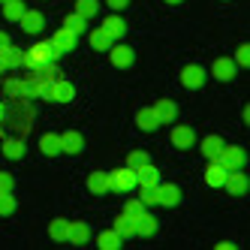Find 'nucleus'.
<instances>
[{"label":"nucleus","instance_id":"nucleus-1","mask_svg":"<svg viewBox=\"0 0 250 250\" xmlns=\"http://www.w3.org/2000/svg\"><path fill=\"white\" fill-rule=\"evenodd\" d=\"M58 58H61V51L51 45L48 40H45V42H33V45L24 51L21 66H24V69H33V66H40V63H45V61H58Z\"/></svg>","mask_w":250,"mask_h":250},{"label":"nucleus","instance_id":"nucleus-2","mask_svg":"<svg viewBox=\"0 0 250 250\" xmlns=\"http://www.w3.org/2000/svg\"><path fill=\"white\" fill-rule=\"evenodd\" d=\"M133 187H136V169L124 166V169L109 172V190H115V193H130Z\"/></svg>","mask_w":250,"mask_h":250},{"label":"nucleus","instance_id":"nucleus-3","mask_svg":"<svg viewBox=\"0 0 250 250\" xmlns=\"http://www.w3.org/2000/svg\"><path fill=\"white\" fill-rule=\"evenodd\" d=\"M30 121H33V112H30L27 100H15V109H12V127H15V133H19V136H27L30 127H33Z\"/></svg>","mask_w":250,"mask_h":250},{"label":"nucleus","instance_id":"nucleus-4","mask_svg":"<svg viewBox=\"0 0 250 250\" xmlns=\"http://www.w3.org/2000/svg\"><path fill=\"white\" fill-rule=\"evenodd\" d=\"M217 163L226 169H244V148L238 145H223L217 154Z\"/></svg>","mask_w":250,"mask_h":250},{"label":"nucleus","instance_id":"nucleus-5","mask_svg":"<svg viewBox=\"0 0 250 250\" xmlns=\"http://www.w3.org/2000/svg\"><path fill=\"white\" fill-rule=\"evenodd\" d=\"M196 145V133H193V127H187V124H175L172 127V148H178V151H190Z\"/></svg>","mask_w":250,"mask_h":250},{"label":"nucleus","instance_id":"nucleus-6","mask_svg":"<svg viewBox=\"0 0 250 250\" xmlns=\"http://www.w3.org/2000/svg\"><path fill=\"white\" fill-rule=\"evenodd\" d=\"M223 187H226V193H232V196H244V193H247V175H244L241 169H229Z\"/></svg>","mask_w":250,"mask_h":250},{"label":"nucleus","instance_id":"nucleus-7","mask_svg":"<svg viewBox=\"0 0 250 250\" xmlns=\"http://www.w3.org/2000/svg\"><path fill=\"white\" fill-rule=\"evenodd\" d=\"M51 45H55L61 55H66V51H73L76 48V33L73 30H66V27H58L55 33H51V40H48Z\"/></svg>","mask_w":250,"mask_h":250},{"label":"nucleus","instance_id":"nucleus-8","mask_svg":"<svg viewBox=\"0 0 250 250\" xmlns=\"http://www.w3.org/2000/svg\"><path fill=\"white\" fill-rule=\"evenodd\" d=\"M76 100V87L66 79H55L51 82V103H73Z\"/></svg>","mask_w":250,"mask_h":250},{"label":"nucleus","instance_id":"nucleus-9","mask_svg":"<svg viewBox=\"0 0 250 250\" xmlns=\"http://www.w3.org/2000/svg\"><path fill=\"white\" fill-rule=\"evenodd\" d=\"M181 202V190L175 184H157V205H166V208H175Z\"/></svg>","mask_w":250,"mask_h":250},{"label":"nucleus","instance_id":"nucleus-10","mask_svg":"<svg viewBox=\"0 0 250 250\" xmlns=\"http://www.w3.org/2000/svg\"><path fill=\"white\" fill-rule=\"evenodd\" d=\"M202 82H205V69L202 66H196V63H190V66H184L181 69V84L184 87H202Z\"/></svg>","mask_w":250,"mask_h":250},{"label":"nucleus","instance_id":"nucleus-11","mask_svg":"<svg viewBox=\"0 0 250 250\" xmlns=\"http://www.w3.org/2000/svg\"><path fill=\"white\" fill-rule=\"evenodd\" d=\"M109 51H112V63L121 66V69L133 66V61H136V55H133L130 45H109Z\"/></svg>","mask_w":250,"mask_h":250},{"label":"nucleus","instance_id":"nucleus-12","mask_svg":"<svg viewBox=\"0 0 250 250\" xmlns=\"http://www.w3.org/2000/svg\"><path fill=\"white\" fill-rule=\"evenodd\" d=\"M226 166H220L217 160H211L208 163V169H205V184L208 187H223V181H226Z\"/></svg>","mask_w":250,"mask_h":250},{"label":"nucleus","instance_id":"nucleus-13","mask_svg":"<svg viewBox=\"0 0 250 250\" xmlns=\"http://www.w3.org/2000/svg\"><path fill=\"white\" fill-rule=\"evenodd\" d=\"M154 109V115H157V121L160 124H172L175 121V115H178V105L172 103V100H160V103H154L151 105Z\"/></svg>","mask_w":250,"mask_h":250},{"label":"nucleus","instance_id":"nucleus-14","mask_svg":"<svg viewBox=\"0 0 250 250\" xmlns=\"http://www.w3.org/2000/svg\"><path fill=\"white\" fill-rule=\"evenodd\" d=\"M21 27L27 30V33H40L42 30V24H45V15L42 12H37V9H24V15H21Z\"/></svg>","mask_w":250,"mask_h":250},{"label":"nucleus","instance_id":"nucleus-15","mask_svg":"<svg viewBox=\"0 0 250 250\" xmlns=\"http://www.w3.org/2000/svg\"><path fill=\"white\" fill-rule=\"evenodd\" d=\"M58 139H61V151H66V154H79V151L84 148V139H82L76 130H66V133H61Z\"/></svg>","mask_w":250,"mask_h":250},{"label":"nucleus","instance_id":"nucleus-16","mask_svg":"<svg viewBox=\"0 0 250 250\" xmlns=\"http://www.w3.org/2000/svg\"><path fill=\"white\" fill-rule=\"evenodd\" d=\"M157 184H160V172L151 163H145L142 169H136V187H157Z\"/></svg>","mask_w":250,"mask_h":250},{"label":"nucleus","instance_id":"nucleus-17","mask_svg":"<svg viewBox=\"0 0 250 250\" xmlns=\"http://www.w3.org/2000/svg\"><path fill=\"white\" fill-rule=\"evenodd\" d=\"M87 235H91V229H87V223L82 220H69V229H66V241H73V244H84Z\"/></svg>","mask_w":250,"mask_h":250},{"label":"nucleus","instance_id":"nucleus-18","mask_svg":"<svg viewBox=\"0 0 250 250\" xmlns=\"http://www.w3.org/2000/svg\"><path fill=\"white\" fill-rule=\"evenodd\" d=\"M211 73H214V79L229 82L232 76H235V63H232L229 58H217V61H214V66H211Z\"/></svg>","mask_w":250,"mask_h":250},{"label":"nucleus","instance_id":"nucleus-19","mask_svg":"<svg viewBox=\"0 0 250 250\" xmlns=\"http://www.w3.org/2000/svg\"><path fill=\"white\" fill-rule=\"evenodd\" d=\"M133 223H136V235H154L157 232V217H151L148 211H142Z\"/></svg>","mask_w":250,"mask_h":250},{"label":"nucleus","instance_id":"nucleus-20","mask_svg":"<svg viewBox=\"0 0 250 250\" xmlns=\"http://www.w3.org/2000/svg\"><path fill=\"white\" fill-rule=\"evenodd\" d=\"M115 232H118V235L121 238H130V235H136V223H133V217H130V214H118V217H115Z\"/></svg>","mask_w":250,"mask_h":250},{"label":"nucleus","instance_id":"nucleus-21","mask_svg":"<svg viewBox=\"0 0 250 250\" xmlns=\"http://www.w3.org/2000/svg\"><path fill=\"white\" fill-rule=\"evenodd\" d=\"M220 148H223V139L211 133V136H205V139H202V148H199V151H202V154H205L208 160H217Z\"/></svg>","mask_w":250,"mask_h":250},{"label":"nucleus","instance_id":"nucleus-22","mask_svg":"<svg viewBox=\"0 0 250 250\" xmlns=\"http://www.w3.org/2000/svg\"><path fill=\"white\" fill-rule=\"evenodd\" d=\"M97 244H100L103 250H118V247L124 244V238L118 235L115 229H105V232H100V235H97Z\"/></svg>","mask_w":250,"mask_h":250},{"label":"nucleus","instance_id":"nucleus-23","mask_svg":"<svg viewBox=\"0 0 250 250\" xmlns=\"http://www.w3.org/2000/svg\"><path fill=\"white\" fill-rule=\"evenodd\" d=\"M87 190H91L94 196H103L105 190H109V175H105V172H94L91 178H87Z\"/></svg>","mask_w":250,"mask_h":250},{"label":"nucleus","instance_id":"nucleus-24","mask_svg":"<svg viewBox=\"0 0 250 250\" xmlns=\"http://www.w3.org/2000/svg\"><path fill=\"white\" fill-rule=\"evenodd\" d=\"M87 42H91V48H97V51H109V45H112V37L105 33L103 27H97V30H91V37H87Z\"/></svg>","mask_w":250,"mask_h":250},{"label":"nucleus","instance_id":"nucleus-25","mask_svg":"<svg viewBox=\"0 0 250 250\" xmlns=\"http://www.w3.org/2000/svg\"><path fill=\"white\" fill-rule=\"evenodd\" d=\"M24 3H21V0H3V19L6 21H19L21 19V15H24Z\"/></svg>","mask_w":250,"mask_h":250},{"label":"nucleus","instance_id":"nucleus-26","mask_svg":"<svg viewBox=\"0 0 250 250\" xmlns=\"http://www.w3.org/2000/svg\"><path fill=\"white\" fill-rule=\"evenodd\" d=\"M103 30L109 33L112 40H118V37H124V33H127V24H124V21L118 19V15H109V19L103 21Z\"/></svg>","mask_w":250,"mask_h":250},{"label":"nucleus","instance_id":"nucleus-27","mask_svg":"<svg viewBox=\"0 0 250 250\" xmlns=\"http://www.w3.org/2000/svg\"><path fill=\"white\" fill-rule=\"evenodd\" d=\"M136 124H139L142 130H157V127H160L154 109H139V112H136Z\"/></svg>","mask_w":250,"mask_h":250},{"label":"nucleus","instance_id":"nucleus-28","mask_svg":"<svg viewBox=\"0 0 250 250\" xmlns=\"http://www.w3.org/2000/svg\"><path fill=\"white\" fill-rule=\"evenodd\" d=\"M3 154H6L9 160H19V157H24V142H21V136L6 139V142H3Z\"/></svg>","mask_w":250,"mask_h":250},{"label":"nucleus","instance_id":"nucleus-29","mask_svg":"<svg viewBox=\"0 0 250 250\" xmlns=\"http://www.w3.org/2000/svg\"><path fill=\"white\" fill-rule=\"evenodd\" d=\"M40 151H42V154H51V157L61 154V139H58L55 133H45V136L40 139Z\"/></svg>","mask_w":250,"mask_h":250},{"label":"nucleus","instance_id":"nucleus-30","mask_svg":"<svg viewBox=\"0 0 250 250\" xmlns=\"http://www.w3.org/2000/svg\"><path fill=\"white\" fill-rule=\"evenodd\" d=\"M66 229H69V220L58 217V220H51V226H48V235L55 238V241H66Z\"/></svg>","mask_w":250,"mask_h":250},{"label":"nucleus","instance_id":"nucleus-31","mask_svg":"<svg viewBox=\"0 0 250 250\" xmlns=\"http://www.w3.org/2000/svg\"><path fill=\"white\" fill-rule=\"evenodd\" d=\"M3 58H6V66L15 69V66H21L24 51H21V48H15V45H6V48H3Z\"/></svg>","mask_w":250,"mask_h":250},{"label":"nucleus","instance_id":"nucleus-32","mask_svg":"<svg viewBox=\"0 0 250 250\" xmlns=\"http://www.w3.org/2000/svg\"><path fill=\"white\" fill-rule=\"evenodd\" d=\"M84 21H87V19H82V15H79V12H69V15H66V19H63V27H66V30H73V33H76V37H79V33L84 30Z\"/></svg>","mask_w":250,"mask_h":250},{"label":"nucleus","instance_id":"nucleus-33","mask_svg":"<svg viewBox=\"0 0 250 250\" xmlns=\"http://www.w3.org/2000/svg\"><path fill=\"white\" fill-rule=\"evenodd\" d=\"M100 3L97 0H76V12L82 15V19H91V15H97Z\"/></svg>","mask_w":250,"mask_h":250},{"label":"nucleus","instance_id":"nucleus-34","mask_svg":"<svg viewBox=\"0 0 250 250\" xmlns=\"http://www.w3.org/2000/svg\"><path fill=\"white\" fill-rule=\"evenodd\" d=\"M145 163H151V160H148V154H145V151H133V154L127 157V166H130V169H142V166H145Z\"/></svg>","mask_w":250,"mask_h":250},{"label":"nucleus","instance_id":"nucleus-35","mask_svg":"<svg viewBox=\"0 0 250 250\" xmlns=\"http://www.w3.org/2000/svg\"><path fill=\"white\" fill-rule=\"evenodd\" d=\"M142 211H148V208H145V202H142V199H130L127 205H124V214H130V217H133V220L139 217V214H142Z\"/></svg>","mask_w":250,"mask_h":250},{"label":"nucleus","instance_id":"nucleus-36","mask_svg":"<svg viewBox=\"0 0 250 250\" xmlns=\"http://www.w3.org/2000/svg\"><path fill=\"white\" fill-rule=\"evenodd\" d=\"M142 202H145V208L157 205V187H142V196H139Z\"/></svg>","mask_w":250,"mask_h":250},{"label":"nucleus","instance_id":"nucleus-37","mask_svg":"<svg viewBox=\"0 0 250 250\" xmlns=\"http://www.w3.org/2000/svg\"><path fill=\"white\" fill-rule=\"evenodd\" d=\"M12 211H15L12 193H0V214H12Z\"/></svg>","mask_w":250,"mask_h":250},{"label":"nucleus","instance_id":"nucleus-38","mask_svg":"<svg viewBox=\"0 0 250 250\" xmlns=\"http://www.w3.org/2000/svg\"><path fill=\"white\" fill-rule=\"evenodd\" d=\"M235 63H238V66H244V69L250 66V45H241V48L235 51Z\"/></svg>","mask_w":250,"mask_h":250},{"label":"nucleus","instance_id":"nucleus-39","mask_svg":"<svg viewBox=\"0 0 250 250\" xmlns=\"http://www.w3.org/2000/svg\"><path fill=\"white\" fill-rule=\"evenodd\" d=\"M15 181H12V175L9 172H0V193H12Z\"/></svg>","mask_w":250,"mask_h":250},{"label":"nucleus","instance_id":"nucleus-40","mask_svg":"<svg viewBox=\"0 0 250 250\" xmlns=\"http://www.w3.org/2000/svg\"><path fill=\"white\" fill-rule=\"evenodd\" d=\"M105 3H109L112 9H124V6H127V3H130V0H105Z\"/></svg>","mask_w":250,"mask_h":250},{"label":"nucleus","instance_id":"nucleus-41","mask_svg":"<svg viewBox=\"0 0 250 250\" xmlns=\"http://www.w3.org/2000/svg\"><path fill=\"white\" fill-rule=\"evenodd\" d=\"M9 45V37H6V30H0V51H3Z\"/></svg>","mask_w":250,"mask_h":250},{"label":"nucleus","instance_id":"nucleus-42","mask_svg":"<svg viewBox=\"0 0 250 250\" xmlns=\"http://www.w3.org/2000/svg\"><path fill=\"white\" fill-rule=\"evenodd\" d=\"M6 69H9V66H6V58H3V51H0V76H3Z\"/></svg>","mask_w":250,"mask_h":250},{"label":"nucleus","instance_id":"nucleus-43","mask_svg":"<svg viewBox=\"0 0 250 250\" xmlns=\"http://www.w3.org/2000/svg\"><path fill=\"white\" fill-rule=\"evenodd\" d=\"M6 118V105H3V100H0V121Z\"/></svg>","mask_w":250,"mask_h":250},{"label":"nucleus","instance_id":"nucleus-44","mask_svg":"<svg viewBox=\"0 0 250 250\" xmlns=\"http://www.w3.org/2000/svg\"><path fill=\"white\" fill-rule=\"evenodd\" d=\"M166 3H184V0H166Z\"/></svg>","mask_w":250,"mask_h":250},{"label":"nucleus","instance_id":"nucleus-45","mask_svg":"<svg viewBox=\"0 0 250 250\" xmlns=\"http://www.w3.org/2000/svg\"><path fill=\"white\" fill-rule=\"evenodd\" d=\"M0 136H3V121H0Z\"/></svg>","mask_w":250,"mask_h":250},{"label":"nucleus","instance_id":"nucleus-46","mask_svg":"<svg viewBox=\"0 0 250 250\" xmlns=\"http://www.w3.org/2000/svg\"><path fill=\"white\" fill-rule=\"evenodd\" d=\"M0 3H3V0H0Z\"/></svg>","mask_w":250,"mask_h":250}]
</instances>
